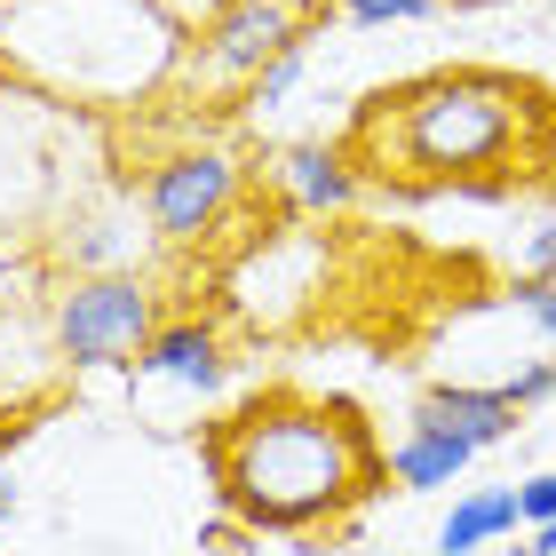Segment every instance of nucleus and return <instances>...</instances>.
Returning <instances> with one entry per match:
<instances>
[{"label":"nucleus","mask_w":556,"mask_h":556,"mask_svg":"<svg viewBox=\"0 0 556 556\" xmlns=\"http://www.w3.org/2000/svg\"><path fill=\"white\" fill-rule=\"evenodd\" d=\"M453 9H485V0H453Z\"/></svg>","instance_id":"obj_20"},{"label":"nucleus","mask_w":556,"mask_h":556,"mask_svg":"<svg viewBox=\"0 0 556 556\" xmlns=\"http://www.w3.org/2000/svg\"><path fill=\"white\" fill-rule=\"evenodd\" d=\"M525 270H556V207L533 223V239H525Z\"/></svg>","instance_id":"obj_16"},{"label":"nucleus","mask_w":556,"mask_h":556,"mask_svg":"<svg viewBox=\"0 0 556 556\" xmlns=\"http://www.w3.org/2000/svg\"><path fill=\"white\" fill-rule=\"evenodd\" d=\"M509 294H517V311L556 342V270H517V287H509Z\"/></svg>","instance_id":"obj_13"},{"label":"nucleus","mask_w":556,"mask_h":556,"mask_svg":"<svg viewBox=\"0 0 556 556\" xmlns=\"http://www.w3.org/2000/svg\"><path fill=\"white\" fill-rule=\"evenodd\" d=\"M517 533H525L517 485H469V493L445 509V525H438V556H485V548L517 541Z\"/></svg>","instance_id":"obj_10"},{"label":"nucleus","mask_w":556,"mask_h":556,"mask_svg":"<svg viewBox=\"0 0 556 556\" xmlns=\"http://www.w3.org/2000/svg\"><path fill=\"white\" fill-rule=\"evenodd\" d=\"M525 541H533L541 556H556V517H548V525H533V533H525Z\"/></svg>","instance_id":"obj_17"},{"label":"nucleus","mask_w":556,"mask_h":556,"mask_svg":"<svg viewBox=\"0 0 556 556\" xmlns=\"http://www.w3.org/2000/svg\"><path fill=\"white\" fill-rule=\"evenodd\" d=\"M382 453H390V485L397 493H445V485H462L477 469V445L438 429V421H406Z\"/></svg>","instance_id":"obj_9"},{"label":"nucleus","mask_w":556,"mask_h":556,"mask_svg":"<svg viewBox=\"0 0 556 556\" xmlns=\"http://www.w3.org/2000/svg\"><path fill=\"white\" fill-rule=\"evenodd\" d=\"M239 191H247V167L223 143H184L143 175V223L160 247H199L239 215Z\"/></svg>","instance_id":"obj_4"},{"label":"nucleus","mask_w":556,"mask_h":556,"mask_svg":"<svg viewBox=\"0 0 556 556\" xmlns=\"http://www.w3.org/2000/svg\"><path fill=\"white\" fill-rule=\"evenodd\" d=\"M302 72H311V40H294V48H278V56L255 72V80H247V112H287V96L302 88Z\"/></svg>","instance_id":"obj_11"},{"label":"nucleus","mask_w":556,"mask_h":556,"mask_svg":"<svg viewBox=\"0 0 556 556\" xmlns=\"http://www.w3.org/2000/svg\"><path fill=\"white\" fill-rule=\"evenodd\" d=\"M517 509H525V533L556 517V469H533V477H525V485H517Z\"/></svg>","instance_id":"obj_15"},{"label":"nucleus","mask_w":556,"mask_h":556,"mask_svg":"<svg viewBox=\"0 0 556 556\" xmlns=\"http://www.w3.org/2000/svg\"><path fill=\"white\" fill-rule=\"evenodd\" d=\"M207 477L223 517L247 533H326L390 485V453L342 397H294L270 390L231 421L207 429Z\"/></svg>","instance_id":"obj_1"},{"label":"nucleus","mask_w":556,"mask_h":556,"mask_svg":"<svg viewBox=\"0 0 556 556\" xmlns=\"http://www.w3.org/2000/svg\"><path fill=\"white\" fill-rule=\"evenodd\" d=\"M548 119V104L509 72H429V80L374 96L350 143L374 160V175H397L414 191L509 175L525 160V136Z\"/></svg>","instance_id":"obj_2"},{"label":"nucleus","mask_w":556,"mask_h":556,"mask_svg":"<svg viewBox=\"0 0 556 556\" xmlns=\"http://www.w3.org/2000/svg\"><path fill=\"white\" fill-rule=\"evenodd\" d=\"M128 374H136V382H175L191 397H215L223 374H231V350H223V334L207 318H160V334L136 350Z\"/></svg>","instance_id":"obj_6"},{"label":"nucleus","mask_w":556,"mask_h":556,"mask_svg":"<svg viewBox=\"0 0 556 556\" xmlns=\"http://www.w3.org/2000/svg\"><path fill=\"white\" fill-rule=\"evenodd\" d=\"M160 334V294L136 270H80L56 294V350L72 374L136 366V350Z\"/></svg>","instance_id":"obj_3"},{"label":"nucleus","mask_w":556,"mask_h":556,"mask_svg":"<svg viewBox=\"0 0 556 556\" xmlns=\"http://www.w3.org/2000/svg\"><path fill=\"white\" fill-rule=\"evenodd\" d=\"M342 24H358V33H382V24H421V16H438L445 0H334Z\"/></svg>","instance_id":"obj_12"},{"label":"nucleus","mask_w":556,"mask_h":556,"mask_svg":"<svg viewBox=\"0 0 556 556\" xmlns=\"http://www.w3.org/2000/svg\"><path fill=\"white\" fill-rule=\"evenodd\" d=\"M0 533H9V525H0Z\"/></svg>","instance_id":"obj_21"},{"label":"nucleus","mask_w":556,"mask_h":556,"mask_svg":"<svg viewBox=\"0 0 556 556\" xmlns=\"http://www.w3.org/2000/svg\"><path fill=\"white\" fill-rule=\"evenodd\" d=\"M501 390L517 397V414H533V406H548V397H556V358H533L525 374H509V382H501Z\"/></svg>","instance_id":"obj_14"},{"label":"nucleus","mask_w":556,"mask_h":556,"mask_svg":"<svg viewBox=\"0 0 556 556\" xmlns=\"http://www.w3.org/2000/svg\"><path fill=\"white\" fill-rule=\"evenodd\" d=\"M270 184L294 215H342L358 199V167H350L342 143H287L270 160Z\"/></svg>","instance_id":"obj_8"},{"label":"nucleus","mask_w":556,"mask_h":556,"mask_svg":"<svg viewBox=\"0 0 556 556\" xmlns=\"http://www.w3.org/2000/svg\"><path fill=\"white\" fill-rule=\"evenodd\" d=\"M485 556H541V548H533V541H525V548H517V541H501V548H485Z\"/></svg>","instance_id":"obj_19"},{"label":"nucleus","mask_w":556,"mask_h":556,"mask_svg":"<svg viewBox=\"0 0 556 556\" xmlns=\"http://www.w3.org/2000/svg\"><path fill=\"white\" fill-rule=\"evenodd\" d=\"M9 517H16V485L0 477V525H9Z\"/></svg>","instance_id":"obj_18"},{"label":"nucleus","mask_w":556,"mask_h":556,"mask_svg":"<svg viewBox=\"0 0 556 556\" xmlns=\"http://www.w3.org/2000/svg\"><path fill=\"white\" fill-rule=\"evenodd\" d=\"M414 421H438V429H453V438H469L477 453L509 445L517 429H525L517 397L501 390V382H429L421 406H414Z\"/></svg>","instance_id":"obj_7"},{"label":"nucleus","mask_w":556,"mask_h":556,"mask_svg":"<svg viewBox=\"0 0 556 556\" xmlns=\"http://www.w3.org/2000/svg\"><path fill=\"white\" fill-rule=\"evenodd\" d=\"M294 40H311L302 0H223L207 16V80H255Z\"/></svg>","instance_id":"obj_5"}]
</instances>
